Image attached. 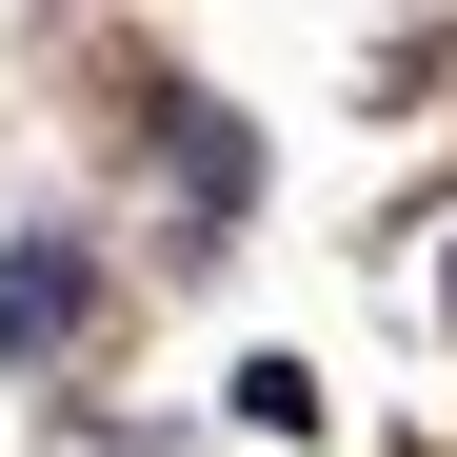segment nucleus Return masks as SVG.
Here are the masks:
<instances>
[{"mask_svg":"<svg viewBox=\"0 0 457 457\" xmlns=\"http://www.w3.org/2000/svg\"><path fill=\"white\" fill-rule=\"evenodd\" d=\"M80 319H100V259L80 239H0V358H60Z\"/></svg>","mask_w":457,"mask_h":457,"instance_id":"obj_1","label":"nucleus"},{"mask_svg":"<svg viewBox=\"0 0 457 457\" xmlns=\"http://www.w3.org/2000/svg\"><path fill=\"white\" fill-rule=\"evenodd\" d=\"M160 139H179V179H199V219H239V179H259V139L219 120V100H160Z\"/></svg>","mask_w":457,"mask_h":457,"instance_id":"obj_2","label":"nucleus"},{"mask_svg":"<svg viewBox=\"0 0 457 457\" xmlns=\"http://www.w3.org/2000/svg\"><path fill=\"white\" fill-rule=\"evenodd\" d=\"M437 298H457V278H437Z\"/></svg>","mask_w":457,"mask_h":457,"instance_id":"obj_3","label":"nucleus"}]
</instances>
